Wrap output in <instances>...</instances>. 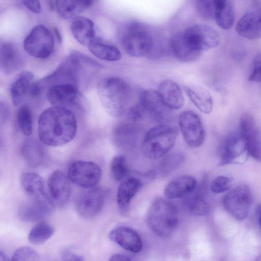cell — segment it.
<instances>
[{"mask_svg":"<svg viewBox=\"0 0 261 261\" xmlns=\"http://www.w3.org/2000/svg\"><path fill=\"white\" fill-rule=\"evenodd\" d=\"M76 130V117L65 107L49 108L39 117L38 136L45 145L60 146L66 144L74 139Z\"/></svg>","mask_w":261,"mask_h":261,"instance_id":"1","label":"cell"},{"mask_svg":"<svg viewBox=\"0 0 261 261\" xmlns=\"http://www.w3.org/2000/svg\"><path fill=\"white\" fill-rule=\"evenodd\" d=\"M97 93L106 112L112 117L121 116L125 112L131 95V87L125 80L110 77L101 80Z\"/></svg>","mask_w":261,"mask_h":261,"instance_id":"2","label":"cell"},{"mask_svg":"<svg viewBox=\"0 0 261 261\" xmlns=\"http://www.w3.org/2000/svg\"><path fill=\"white\" fill-rule=\"evenodd\" d=\"M147 223L157 236L162 238L169 237L178 224L175 206L171 202L164 199H155L149 208Z\"/></svg>","mask_w":261,"mask_h":261,"instance_id":"3","label":"cell"},{"mask_svg":"<svg viewBox=\"0 0 261 261\" xmlns=\"http://www.w3.org/2000/svg\"><path fill=\"white\" fill-rule=\"evenodd\" d=\"M176 139V131L173 127L165 124L155 126L146 133L141 144V151L149 159H159L172 149Z\"/></svg>","mask_w":261,"mask_h":261,"instance_id":"4","label":"cell"},{"mask_svg":"<svg viewBox=\"0 0 261 261\" xmlns=\"http://www.w3.org/2000/svg\"><path fill=\"white\" fill-rule=\"evenodd\" d=\"M54 47L53 34L42 24L32 28L23 41L25 51L31 56L36 58H48L53 54Z\"/></svg>","mask_w":261,"mask_h":261,"instance_id":"5","label":"cell"},{"mask_svg":"<svg viewBox=\"0 0 261 261\" xmlns=\"http://www.w3.org/2000/svg\"><path fill=\"white\" fill-rule=\"evenodd\" d=\"M122 43L125 51L136 58L147 55L153 47L151 36L143 26L138 23L129 26L123 36Z\"/></svg>","mask_w":261,"mask_h":261,"instance_id":"6","label":"cell"},{"mask_svg":"<svg viewBox=\"0 0 261 261\" xmlns=\"http://www.w3.org/2000/svg\"><path fill=\"white\" fill-rule=\"evenodd\" d=\"M252 201L251 190L246 185H240L229 191L224 196L223 204L226 211L238 220L248 216Z\"/></svg>","mask_w":261,"mask_h":261,"instance_id":"7","label":"cell"},{"mask_svg":"<svg viewBox=\"0 0 261 261\" xmlns=\"http://www.w3.org/2000/svg\"><path fill=\"white\" fill-rule=\"evenodd\" d=\"M67 176L75 185L85 189L95 187L99 182L101 170L94 162L78 161L70 165Z\"/></svg>","mask_w":261,"mask_h":261,"instance_id":"8","label":"cell"},{"mask_svg":"<svg viewBox=\"0 0 261 261\" xmlns=\"http://www.w3.org/2000/svg\"><path fill=\"white\" fill-rule=\"evenodd\" d=\"M178 125L186 143L197 148L204 142L205 133L199 116L191 111H184L178 117Z\"/></svg>","mask_w":261,"mask_h":261,"instance_id":"9","label":"cell"},{"mask_svg":"<svg viewBox=\"0 0 261 261\" xmlns=\"http://www.w3.org/2000/svg\"><path fill=\"white\" fill-rule=\"evenodd\" d=\"M248 155L246 142L240 132L232 133L222 144L218 164H241L245 162Z\"/></svg>","mask_w":261,"mask_h":261,"instance_id":"10","label":"cell"},{"mask_svg":"<svg viewBox=\"0 0 261 261\" xmlns=\"http://www.w3.org/2000/svg\"><path fill=\"white\" fill-rule=\"evenodd\" d=\"M53 201L45 193L38 196L30 198L29 201L19 208L20 218L27 222H36L50 215L54 210Z\"/></svg>","mask_w":261,"mask_h":261,"instance_id":"11","label":"cell"},{"mask_svg":"<svg viewBox=\"0 0 261 261\" xmlns=\"http://www.w3.org/2000/svg\"><path fill=\"white\" fill-rule=\"evenodd\" d=\"M105 202V194L100 188L86 189L77 197L75 205L77 213L85 218H92L102 209Z\"/></svg>","mask_w":261,"mask_h":261,"instance_id":"12","label":"cell"},{"mask_svg":"<svg viewBox=\"0 0 261 261\" xmlns=\"http://www.w3.org/2000/svg\"><path fill=\"white\" fill-rule=\"evenodd\" d=\"M192 44L201 53L218 46L221 41L218 32L205 24H196L184 31Z\"/></svg>","mask_w":261,"mask_h":261,"instance_id":"13","label":"cell"},{"mask_svg":"<svg viewBox=\"0 0 261 261\" xmlns=\"http://www.w3.org/2000/svg\"><path fill=\"white\" fill-rule=\"evenodd\" d=\"M239 132L246 142L249 155L261 162V132L251 115L245 114L241 117Z\"/></svg>","mask_w":261,"mask_h":261,"instance_id":"14","label":"cell"},{"mask_svg":"<svg viewBox=\"0 0 261 261\" xmlns=\"http://www.w3.org/2000/svg\"><path fill=\"white\" fill-rule=\"evenodd\" d=\"M70 180L63 172L56 170L49 176L47 186L51 199L59 207L68 202L71 193Z\"/></svg>","mask_w":261,"mask_h":261,"instance_id":"15","label":"cell"},{"mask_svg":"<svg viewBox=\"0 0 261 261\" xmlns=\"http://www.w3.org/2000/svg\"><path fill=\"white\" fill-rule=\"evenodd\" d=\"M139 103L145 112L158 122L163 121L168 117L169 109L163 102L158 91L147 89L142 91Z\"/></svg>","mask_w":261,"mask_h":261,"instance_id":"16","label":"cell"},{"mask_svg":"<svg viewBox=\"0 0 261 261\" xmlns=\"http://www.w3.org/2000/svg\"><path fill=\"white\" fill-rule=\"evenodd\" d=\"M78 94V86L67 83L57 84L48 88L46 97L55 106L65 107L74 103Z\"/></svg>","mask_w":261,"mask_h":261,"instance_id":"17","label":"cell"},{"mask_svg":"<svg viewBox=\"0 0 261 261\" xmlns=\"http://www.w3.org/2000/svg\"><path fill=\"white\" fill-rule=\"evenodd\" d=\"M238 34L248 39L261 38V7L244 14L236 25Z\"/></svg>","mask_w":261,"mask_h":261,"instance_id":"18","label":"cell"},{"mask_svg":"<svg viewBox=\"0 0 261 261\" xmlns=\"http://www.w3.org/2000/svg\"><path fill=\"white\" fill-rule=\"evenodd\" d=\"M110 239L126 250L139 252L142 248V241L140 235L134 229L119 226L113 229L109 233Z\"/></svg>","mask_w":261,"mask_h":261,"instance_id":"19","label":"cell"},{"mask_svg":"<svg viewBox=\"0 0 261 261\" xmlns=\"http://www.w3.org/2000/svg\"><path fill=\"white\" fill-rule=\"evenodd\" d=\"M142 185L140 179L132 176L126 177L121 182L117 192V203L122 214L125 215L128 212L130 201Z\"/></svg>","mask_w":261,"mask_h":261,"instance_id":"20","label":"cell"},{"mask_svg":"<svg viewBox=\"0 0 261 261\" xmlns=\"http://www.w3.org/2000/svg\"><path fill=\"white\" fill-rule=\"evenodd\" d=\"M170 46L174 56L184 63L194 61L201 53L191 44L183 31L172 38Z\"/></svg>","mask_w":261,"mask_h":261,"instance_id":"21","label":"cell"},{"mask_svg":"<svg viewBox=\"0 0 261 261\" xmlns=\"http://www.w3.org/2000/svg\"><path fill=\"white\" fill-rule=\"evenodd\" d=\"M158 91L164 103L170 110H178L184 105L185 99L179 85L171 80L162 81Z\"/></svg>","mask_w":261,"mask_h":261,"instance_id":"22","label":"cell"},{"mask_svg":"<svg viewBox=\"0 0 261 261\" xmlns=\"http://www.w3.org/2000/svg\"><path fill=\"white\" fill-rule=\"evenodd\" d=\"M21 64L22 58L16 46L10 42L3 43L0 50L1 70L5 74H10L18 69Z\"/></svg>","mask_w":261,"mask_h":261,"instance_id":"23","label":"cell"},{"mask_svg":"<svg viewBox=\"0 0 261 261\" xmlns=\"http://www.w3.org/2000/svg\"><path fill=\"white\" fill-rule=\"evenodd\" d=\"M34 75L29 71L21 72L12 83L10 87V94L13 103L18 106L25 96L31 92L34 84Z\"/></svg>","mask_w":261,"mask_h":261,"instance_id":"24","label":"cell"},{"mask_svg":"<svg viewBox=\"0 0 261 261\" xmlns=\"http://www.w3.org/2000/svg\"><path fill=\"white\" fill-rule=\"evenodd\" d=\"M70 29L74 38L83 45L88 46L96 37L93 21L85 17L77 16L73 18Z\"/></svg>","mask_w":261,"mask_h":261,"instance_id":"25","label":"cell"},{"mask_svg":"<svg viewBox=\"0 0 261 261\" xmlns=\"http://www.w3.org/2000/svg\"><path fill=\"white\" fill-rule=\"evenodd\" d=\"M197 187L194 177L190 175H183L169 182L164 189L165 195L169 199H175L186 196Z\"/></svg>","mask_w":261,"mask_h":261,"instance_id":"26","label":"cell"},{"mask_svg":"<svg viewBox=\"0 0 261 261\" xmlns=\"http://www.w3.org/2000/svg\"><path fill=\"white\" fill-rule=\"evenodd\" d=\"M184 89L190 99L200 111L205 114L212 112L213 98L207 89L197 85L185 86Z\"/></svg>","mask_w":261,"mask_h":261,"instance_id":"27","label":"cell"},{"mask_svg":"<svg viewBox=\"0 0 261 261\" xmlns=\"http://www.w3.org/2000/svg\"><path fill=\"white\" fill-rule=\"evenodd\" d=\"M94 0H56L55 9L62 18L68 19L77 16L90 7Z\"/></svg>","mask_w":261,"mask_h":261,"instance_id":"28","label":"cell"},{"mask_svg":"<svg viewBox=\"0 0 261 261\" xmlns=\"http://www.w3.org/2000/svg\"><path fill=\"white\" fill-rule=\"evenodd\" d=\"M87 46L95 57L102 60L116 61L120 60L121 57V53L116 47L105 43L96 37Z\"/></svg>","mask_w":261,"mask_h":261,"instance_id":"29","label":"cell"},{"mask_svg":"<svg viewBox=\"0 0 261 261\" xmlns=\"http://www.w3.org/2000/svg\"><path fill=\"white\" fill-rule=\"evenodd\" d=\"M202 186L195 189L192 192L187 195L184 204L186 210L194 215L204 216L209 212V206L205 200Z\"/></svg>","mask_w":261,"mask_h":261,"instance_id":"30","label":"cell"},{"mask_svg":"<svg viewBox=\"0 0 261 261\" xmlns=\"http://www.w3.org/2000/svg\"><path fill=\"white\" fill-rule=\"evenodd\" d=\"M22 154L26 164L31 168L41 166L45 160V153L42 146L33 140H28L24 143Z\"/></svg>","mask_w":261,"mask_h":261,"instance_id":"31","label":"cell"},{"mask_svg":"<svg viewBox=\"0 0 261 261\" xmlns=\"http://www.w3.org/2000/svg\"><path fill=\"white\" fill-rule=\"evenodd\" d=\"M20 184L23 191L30 198L45 193L43 179L36 173H23L20 176Z\"/></svg>","mask_w":261,"mask_h":261,"instance_id":"32","label":"cell"},{"mask_svg":"<svg viewBox=\"0 0 261 261\" xmlns=\"http://www.w3.org/2000/svg\"><path fill=\"white\" fill-rule=\"evenodd\" d=\"M137 135V130L132 123H120L113 129V137L115 143L119 145H130L133 143Z\"/></svg>","mask_w":261,"mask_h":261,"instance_id":"33","label":"cell"},{"mask_svg":"<svg viewBox=\"0 0 261 261\" xmlns=\"http://www.w3.org/2000/svg\"><path fill=\"white\" fill-rule=\"evenodd\" d=\"M184 156L179 152H174L165 156L160 162L155 170L156 177H164L170 174L184 161Z\"/></svg>","mask_w":261,"mask_h":261,"instance_id":"34","label":"cell"},{"mask_svg":"<svg viewBox=\"0 0 261 261\" xmlns=\"http://www.w3.org/2000/svg\"><path fill=\"white\" fill-rule=\"evenodd\" d=\"M54 227L45 223H40L34 226L28 234V241L33 245L43 244L54 234Z\"/></svg>","mask_w":261,"mask_h":261,"instance_id":"35","label":"cell"},{"mask_svg":"<svg viewBox=\"0 0 261 261\" xmlns=\"http://www.w3.org/2000/svg\"><path fill=\"white\" fill-rule=\"evenodd\" d=\"M227 2V0H196V7L202 16L214 19Z\"/></svg>","mask_w":261,"mask_h":261,"instance_id":"36","label":"cell"},{"mask_svg":"<svg viewBox=\"0 0 261 261\" xmlns=\"http://www.w3.org/2000/svg\"><path fill=\"white\" fill-rule=\"evenodd\" d=\"M110 172L112 178L118 182L127 177L129 170L124 156L117 155L113 157L110 163Z\"/></svg>","mask_w":261,"mask_h":261,"instance_id":"37","label":"cell"},{"mask_svg":"<svg viewBox=\"0 0 261 261\" xmlns=\"http://www.w3.org/2000/svg\"><path fill=\"white\" fill-rule=\"evenodd\" d=\"M17 119L22 133L26 136H30L33 130V121L31 111L28 106L23 105L18 109Z\"/></svg>","mask_w":261,"mask_h":261,"instance_id":"38","label":"cell"},{"mask_svg":"<svg viewBox=\"0 0 261 261\" xmlns=\"http://www.w3.org/2000/svg\"><path fill=\"white\" fill-rule=\"evenodd\" d=\"M214 19L217 24L224 30H228L232 27L234 20V13L232 5L229 1H227Z\"/></svg>","mask_w":261,"mask_h":261,"instance_id":"39","label":"cell"},{"mask_svg":"<svg viewBox=\"0 0 261 261\" xmlns=\"http://www.w3.org/2000/svg\"><path fill=\"white\" fill-rule=\"evenodd\" d=\"M11 260L36 261L40 260V255L32 248L23 246L17 249L14 252Z\"/></svg>","mask_w":261,"mask_h":261,"instance_id":"40","label":"cell"},{"mask_svg":"<svg viewBox=\"0 0 261 261\" xmlns=\"http://www.w3.org/2000/svg\"><path fill=\"white\" fill-rule=\"evenodd\" d=\"M231 187V180L228 177L219 176L214 179L210 185V189L215 194H221L228 191Z\"/></svg>","mask_w":261,"mask_h":261,"instance_id":"41","label":"cell"},{"mask_svg":"<svg viewBox=\"0 0 261 261\" xmlns=\"http://www.w3.org/2000/svg\"><path fill=\"white\" fill-rule=\"evenodd\" d=\"M249 81L261 82V52L258 53L253 60Z\"/></svg>","mask_w":261,"mask_h":261,"instance_id":"42","label":"cell"},{"mask_svg":"<svg viewBox=\"0 0 261 261\" xmlns=\"http://www.w3.org/2000/svg\"><path fill=\"white\" fill-rule=\"evenodd\" d=\"M144 113L145 111L140 103H139V105L132 106L129 109L127 115L129 119L133 121H135L140 119Z\"/></svg>","mask_w":261,"mask_h":261,"instance_id":"43","label":"cell"},{"mask_svg":"<svg viewBox=\"0 0 261 261\" xmlns=\"http://www.w3.org/2000/svg\"><path fill=\"white\" fill-rule=\"evenodd\" d=\"M24 6L31 12L38 14L41 12V7L39 0H21Z\"/></svg>","mask_w":261,"mask_h":261,"instance_id":"44","label":"cell"},{"mask_svg":"<svg viewBox=\"0 0 261 261\" xmlns=\"http://www.w3.org/2000/svg\"><path fill=\"white\" fill-rule=\"evenodd\" d=\"M61 258L63 260H83L84 258L81 255L73 253L72 252L65 250L61 253Z\"/></svg>","mask_w":261,"mask_h":261,"instance_id":"45","label":"cell"},{"mask_svg":"<svg viewBox=\"0 0 261 261\" xmlns=\"http://www.w3.org/2000/svg\"><path fill=\"white\" fill-rule=\"evenodd\" d=\"M109 260L113 261H129L131 259L128 256L125 255L115 254L110 257Z\"/></svg>","mask_w":261,"mask_h":261,"instance_id":"46","label":"cell"},{"mask_svg":"<svg viewBox=\"0 0 261 261\" xmlns=\"http://www.w3.org/2000/svg\"><path fill=\"white\" fill-rule=\"evenodd\" d=\"M9 257L4 252H0V260H8Z\"/></svg>","mask_w":261,"mask_h":261,"instance_id":"47","label":"cell"},{"mask_svg":"<svg viewBox=\"0 0 261 261\" xmlns=\"http://www.w3.org/2000/svg\"><path fill=\"white\" fill-rule=\"evenodd\" d=\"M258 221H259L260 227V228H261V207H260L259 209L258 210Z\"/></svg>","mask_w":261,"mask_h":261,"instance_id":"48","label":"cell"},{"mask_svg":"<svg viewBox=\"0 0 261 261\" xmlns=\"http://www.w3.org/2000/svg\"><path fill=\"white\" fill-rule=\"evenodd\" d=\"M57 37H58V39L59 41H61V37L60 36V33L58 32L57 29H56L55 31Z\"/></svg>","mask_w":261,"mask_h":261,"instance_id":"49","label":"cell"}]
</instances>
